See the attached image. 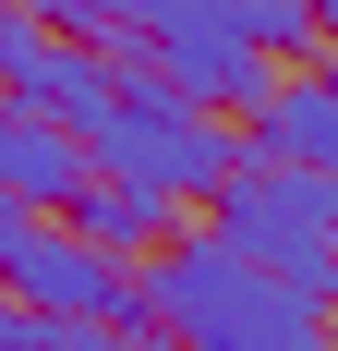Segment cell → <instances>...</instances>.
I'll list each match as a JSON object with an SVG mask.
<instances>
[{
  "label": "cell",
  "mask_w": 338,
  "mask_h": 351,
  "mask_svg": "<svg viewBox=\"0 0 338 351\" xmlns=\"http://www.w3.org/2000/svg\"><path fill=\"white\" fill-rule=\"evenodd\" d=\"M73 158H85V182H121V194H145V206L181 218V206H205L242 170V134L205 121V109H181L169 85H145L133 61H109V109L73 134Z\"/></svg>",
  "instance_id": "7a4b0ae2"
},
{
  "label": "cell",
  "mask_w": 338,
  "mask_h": 351,
  "mask_svg": "<svg viewBox=\"0 0 338 351\" xmlns=\"http://www.w3.org/2000/svg\"><path fill=\"white\" fill-rule=\"evenodd\" d=\"M242 158L254 170H338V97H326V73H278L266 97H254V121H242Z\"/></svg>",
  "instance_id": "5b68a950"
},
{
  "label": "cell",
  "mask_w": 338,
  "mask_h": 351,
  "mask_svg": "<svg viewBox=\"0 0 338 351\" xmlns=\"http://www.w3.org/2000/svg\"><path fill=\"white\" fill-rule=\"evenodd\" d=\"M0 194H12L25 218L73 206V194H85V158H73V134H49V121H25V109H0Z\"/></svg>",
  "instance_id": "8992f818"
},
{
  "label": "cell",
  "mask_w": 338,
  "mask_h": 351,
  "mask_svg": "<svg viewBox=\"0 0 338 351\" xmlns=\"http://www.w3.org/2000/svg\"><path fill=\"white\" fill-rule=\"evenodd\" d=\"M0 291H12L36 327H133V267H121V254H85L73 230H49V218H36L25 254L0 267Z\"/></svg>",
  "instance_id": "277c9868"
},
{
  "label": "cell",
  "mask_w": 338,
  "mask_h": 351,
  "mask_svg": "<svg viewBox=\"0 0 338 351\" xmlns=\"http://www.w3.org/2000/svg\"><path fill=\"white\" fill-rule=\"evenodd\" d=\"M157 230H169V206H145V194H121V182H85V194H73V243H85V254L157 243Z\"/></svg>",
  "instance_id": "52a82bcc"
},
{
  "label": "cell",
  "mask_w": 338,
  "mask_h": 351,
  "mask_svg": "<svg viewBox=\"0 0 338 351\" xmlns=\"http://www.w3.org/2000/svg\"><path fill=\"white\" fill-rule=\"evenodd\" d=\"M157 327V351H326V303L266 267H242L230 243H169L157 267H133V339Z\"/></svg>",
  "instance_id": "6da1fadb"
},
{
  "label": "cell",
  "mask_w": 338,
  "mask_h": 351,
  "mask_svg": "<svg viewBox=\"0 0 338 351\" xmlns=\"http://www.w3.org/2000/svg\"><path fill=\"white\" fill-rule=\"evenodd\" d=\"M205 243H230L242 267H266V279H290V291H314V303H326L338 182H314V170H254V158H242V170L205 194Z\"/></svg>",
  "instance_id": "3957f363"
}]
</instances>
